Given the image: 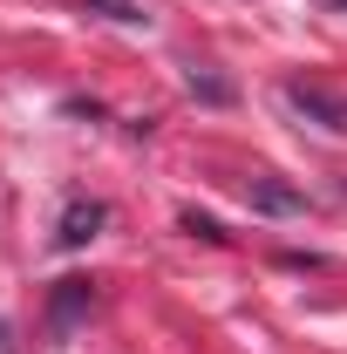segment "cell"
I'll use <instances>...</instances> for the list:
<instances>
[{
    "instance_id": "cell-3",
    "label": "cell",
    "mask_w": 347,
    "mask_h": 354,
    "mask_svg": "<svg viewBox=\"0 0 347 354\" xmlns=\"http://www.w3.org/2000/svg\"><path fill=\"white\" fill-rule=\"evenodd\" d=\"M252 205H259V212H306V198L300 191H286V184H252Z\"/></svg>"
},
{
    "instance_id": "cell-2",
    "label": "cell",
    "mask_w": 347,
    "mask_h": 354,
    "mask_svg": "<svg viewBox=\"0 0 347 354\" xmlns=\"http://www.w3.org/2000/svg\"><path fill=\"white\" fill-rule=\"evenodd\" d=\"M102 218H109L102 205H82V198H75V205L62 212V232H55V245H62V252H75V245H88V239L102 232Z\"/></svg>"
},
{
    "instance_id": "cell-7",
    "label": "cell",
    "mask_w": 347,
    "mask_h": 354,
    "mask_svg": "<svg viewBox=\"0 0 347 354\" xmlns=\"http://www.w3.org/2000/svg\"><path fill=\"white\" fill-rule=\"evenodd\" d=\"M0 354H21V348H14V327H7V320H0Z\"/></svg>"
},
{
    "instance_id": "cell-6",
    "label": "cell",
    "mask_w": 347,
    "mask_h": 354,
    "mask_svg": "<svg viewBox=\"0 0 347 354\" xmlns=\"http://www.w3.org/2000/svg\"><path fill=\"white\" fill-rule=\"evenodd\" d=\"M184 232H198V239H225L218 218H205V212H184Z\"/></svg>"
},
{
    "instance_id": "cell-5",
    "label": "cell",
    "mask_w": 347,
    "mask_h": 354,
    "mask_svg": "<svg viewBox=\"0 0 347 354\" xmlns=\"http://www.w3.org/2000/svg\"><path fill=\"white\" fill-rule=\"evenodd\" d=\"M184 82H191V95H205V102H232V82H218V75H205V68H191Z\"/></svg>"
},
{
    "instance_id": "cell-4",
    "label": "cell",
    "mask_w": 347,
    "mask_h": 354,
    "mask_svg": "<svg viewBox=\"0 0 347 354\" xmlns=\"http://www.w3.org/2000/svg\"><path fill=\"white\" fill-rule=\"evenodd\" d=\"M82 307H88V286H82V279H62V293H55V320H75Z\"/></svg>"
},
{
    "instance_id": "cell-1",
    "label": "cell",
    "mask_w": 347,
    "mask_h": 354,
    "mask_svg": "<svg viewBox=\"0 0 347 354\" xmlns=\"http://www.w3.org/2000/svg\"><path fill=\"white\" fill-rule=\"evenodd\" d=\"M286 102L306 109V116H320L327 130H347V102L334 95V88H320V82H286Z\"/></svg>"
}]
</instances>
